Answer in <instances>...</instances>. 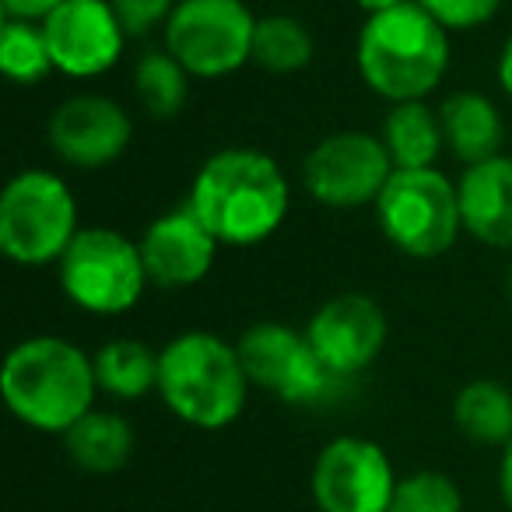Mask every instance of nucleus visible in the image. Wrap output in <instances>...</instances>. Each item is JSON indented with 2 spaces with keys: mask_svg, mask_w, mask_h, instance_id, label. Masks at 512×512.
<instances>
[{
  "mask_svg": "<svg viewBox=\"0 0 512 512\" xmlns=\"http://www.w3.org/2000/svg\"><path fill=\"white\" fill-rule=\"evenodd\" d=\"M78 235V204L53 172H22L0 193V249L22 267L53 264Z\"/></svg>",
  "mask_w": 512,
  "mask_h": 512,
  "instance_id": "5",
  "label": "nucleus"
},
{
  "mask_svg": "<svg viewBox=\"0 0 512 512\" xmlns=\"http://www.w3.org/2000/svg\"><path fill=\"white\" fill-rule=\"evenodd\" d=\"M67 456L88 474H113L127 467L134 453V428L113 411H88L78 425L64 432Z\"/></svg>",
  "mask_w": 512,
  "mask_h": 512,
  "instance_id": "18",
  "label": "nucleus"
},
{
  "mask_svg": "<svg viewBox=\"0 0 512 512\" xmlns=\"http://www.w3.org/2000/svg\"><path fill=\"white\" fill-rule=\"evenodd\" d=\"M383 144L397 169H435L446 134L425 102H397L383 123Z\"/></svg>",
  "mask_w": 512,
  "mask_h": 512,
  "instance_id": "19",
  "label": "nucleus"
},
{
  "mask_svg": "<svg viewBox=\"0 0 512 512\" xmlns=\"http://www.w3.org/2000/svg\"><path fill=\"white\" fill-rule=\"evenodd\" d=\"M397 477L383 446L358 435L327 442L313 463V498L320 512H390Z\"/></svg>",
  "mask_w": 512,
  "mask_h": 512,
  "instance_id": "11",
  "label": "nucleus"
},
{
  "mask_svg": "<svg viewBox=\"0 0 512 512\" xmlns=\"http://www.w3.org/2000/svg\"><path fill=\"white\" fill-rule=\"evenodd\" d=\"M50 148L78 169H102L130 144V116L106 95H74L50 116Z\"/></svg>",
  "mask_w": 512,
  "mask_h": 512,
  "instance_id": "14",
  "label": "nucleus"
},
{
  "mask_svg": "<svg viewBox=\"0 0 512 512\" xmlns=\"http://www.w3.org/2000/svg\"><path fill=\"white\" fill-rule=\"evenodd\" d=\"M498 81H502L505 95L512 99V36H509V43L502 46V60H498Z\"/></svg>",
  "mask_w": 512,
  "mask_h": 512,
  "instance_id": "30",
  "label": "nucleus"
},
{
  "mask_svg": "<svg viewBox=\"0 0 512 512\" xmlns=\"http://www.w3.org/2000/svg\"><path fill=\"white\" fill-rule=\"evenodd\" d=\"M376 218L400 253L435 260L453 249L463 228L460 190L439 169H393L376 200Z\"/></svg>",
  "mask_w": 512,
  "mask_h": 512,
  "instance_id": "6",
  "label": "nucleus"
},
{
  "mask_svg": "<svg viewBox=\"0 0 512 512\" xmlns=\"http://www.w3.org/2000/svg\"><path fill=\"white\" fill-rule=\"evenodd\" d=\"M453 418L470 442L509 446L512 442V390L498 379H474L453 400Z\"/></svg>",
  "mask_w": 512,
  "mask_h": 512,
  "instance_id": "20",
  "label": "nucleus"
},
{
  "mask_svg": "<svg viewBox=\"0 0 512 512\" xmlns=\"http://www.w3.org/2000/svg\"><path fill=\"white\" fill-rule=\"evenodd\" d=\"M109 4H113L127 39H134V36H148L155 25L169 22L179 0H109Z\"/></svg>",
  "mask_w": 512,
  "mask_h": 512,
  "instance_id": "27",
  "label": "nucleus"
},
{
  "mask_svg": "<svg viewBox=\"0 0 512 512\" xmlns=\"http://www.w3.org/2000/svg\"><path fill=\"white\" fill-rule=\"evenodd\" d=\"M456 190L463 228L484 246L512 249V158L470 165Z\"/></svg>",
  "mask_w": 512,
  "mask_h": 512,
  "instance_id": "16",
  "label": "nucleus"
},
{
  "mask_svg": "<svg viewBox=\"0 0 512 512\" xmlns=\"http://www.w3.org/2000/svg\"><path fill=\"white\" fill-rule=\"evenodd\" d=\"M148 285L141 246L113 228H85L60 256V288L78 309L95 316L130 313Z\"/></svg>",
  "mask_w": 512,
  "mask_h": 512,
  "instance_id": "7",
  "label": "nucleus"
},
{
  "mask_svg": "<svg viewBox=\"0 0 512 512\" xmlns=\"http://www.w3.org/2000/svg\"><path fill=\"white\" fill-rule=\"evenodd\" d=\"M92 362L99 390H106L109 397L137 400L158 390V355L141 341H109Z\"/></svg>",
  "mask_w": 512,
  "mask_h": 512,
  "instance_id": "21",
  "label": "nucleus"
},
{
  "mask_svg": "<svg viewBox=\"0 0 512 512\" xmlns=\"http://www.w3.org/2000/svg\"><path fill=\"white\" fill-rule=\"evenodd\" d=\"M498 491H502L505 509L512 512V442H509V446H505L502 463H498Z\"/></svg>",
  "mask_w": 512,
  "mask_h": 512,
  "instance_id": "29",
  "label": "nucleus"
},
{
  "mask_svg": "<svg viewBox=\"0 0 512 512\" xmlns=\"http://www.w3.org/2000/svg\"><path fill=\"white\" fill-rule=\"evenodd\" d=\"M239 358L249 383L274 393L285 404H320L348 379L334 376L309 344L306 330L285 323H256L239 337Z\"/></svg>",
  "mask_w": 512,
  "mask_h": 512,
  "instance_id": "9",
  "label": "nucleus"
},
{
  "mask_svg": "<svg viewBox=\"0 0 512 512\" xmlns=\"http://www.w3.org/2000/svg\"><path fill=\"white\" fill-rule=\"evenodd\" d=\"M358 8L369 11V15H379V11H390V8H400V4H407V0H355Z\"/></svg>",
  "mask_w": 512,
  "mask_h": 512,
  "instance_id": "31",
  "label": "nucleus"
},
{
  "mask_svg": "<svg viewBox=\"0 0 512 512\" xmlns=\"http://www.w3.org/2000/svg\"><path fill=\"white\" fill-rule=\"evenodd\" d=\"M306 337L334 376L351 379L379 358L386 344V316L369 295H337L309 320Z\"/></svg>",
  "mask_w": 512,
  "mask_h": 512,
  "instance_id": "13",
  "label": "nucleus"
},
{
  "mask_svg": "<svg viewBox=\"0 0 512 512\" xmlns=\"http://www.w3.org/2000/svg\"><path fill=\"white\" fill-rule=\"evenodd\" d=\"M393 158L383 137L344 130L330 134L309 151L302 165V183L327 207H362L376 204L383 186L393 176Z\"/></svg>",
  "mask_w": 512,
  "mask_h": 512,
  "instance_id": "10",
  "label": "nucleus"
},
{
  "mask_svg": "<svg viewBox=\"0 0 512 512\" xmlns=\"http://www.w3.org/2000/svg\"><path fill=\"white\" fill-rule=\"evenodd\" d=\"M218 253L211 228L193 214L190 204L162 214L141 239V260L148 281L158 288H190L207 278Z\"/></svg>",
  "mask_w": 512,
  "mask_h": 512,
  "instance_id": "15",
  "label": "nucleus"
},
{
  "mask_svg": "<svg viewBox=\"0 0 512 512\" xmlns=\"http://www.w3.org/2000/svg\"><path fill=\"white\" fill-rule=\"evenodd\" d=\"M0 67L18 85H36L53 71L50 43H46L43 25L22 22V18H4L0 32Z\"/></svg>",
  "mask_w": 512,
  "mask_h": 512,
  "instance_id": "23",
  "label": "nucleus"
},
{
  "mask_svg": "<svg viewBox=\"0 0 512 512\" xmlns=\"http://www.w3.org/2000/svg\"><path fill=\"white\" fill-rule=\"evenodd\" d=\"M256 18L242 0H179L165 25L169 53L193 78H225L253 60Z\"/></svg>",
  "mask_w": 512,
  "mask_h": 512,
  "instance_id": "8",
  "label": "nucleus"
},
{
  "mask_svg": "<svg viewBox=\"0 0 512 512\" xmlns=\"http://www.w3.org/2000/svg\"><path fill=\"white\" fill-rule=\"evenodd\" d=\"M446 32H467L491 22L502 8V0H418Z\"/></svg>",
  "mask_w": 512,
  "mask_h": 512,
  "instance_id": "26",
  "label": "nucleus"
},
{
  "mask_svg": "<svg viewBox=\"0 0 512 512\" xmlns=\"http://www.w3.org/2000/svg\"><path fill=\"white\" fill-rule=\"evenodd\" d=\"M253 60L274 74H292L313 60V36L299 18L271 15L256 22Z\"/></svg>",
  "mask_w": 512,
  "mask_h": 512,
  "instance_id": "22",
  "label": "nucleus"
},
{
  "mask_svg": "<svg viewBox=\"0 0 512 512\" xmlns=\"http://www.w3.org/2000/svg\"><path fill=\"white\" fill-rule=\"evenodd\" d=\"M95 362L71 341L60 337H29L22 341L0 372V393L22 425L36 432H60L78 425L92 411Z\"/></svg>",
  "mask_w": 512,
  "mask_h": 512,
  "instance_id": "2",
  "label": "nucleus"
},
{
  "mask_svg": "<svg viewBox=\"0 0 512 512\" xmlns=\"http://www.w3.org/2000/svg\"><path fill=\"white\" fill-rule=\"evenodd\" d=\"M509 292H512V271H509Z\"/></svg>",
  "mask_w": 512,
  "mask_h": 512,
  "instance_id": "32",
  "label": "nucleus"
},
{
  "mask_svg": "<svg viewBox=\"0 0 512 512\" xmlns=\"http://www.w3.org/2000/svg\"><path fill=\"white\" fill-rule=\"evenodd\" d=\"M186 204L225 246H253L281 228L288 214V179L271 155L228 148L204 162Z\"/></svg>",
  "mask_w": 512,
  "mask_h": 512,
  "instance_id": "1",
  "label": "nucleus"
},
{
  "mask_svg": "<svg viewBox=\"0 0 512 512\" xmlns=\"http://www.w3.org/2000/svg\"><path fill=\"white\" fill-rule=\"evenodd\" d=\"M449 67V32L407 0L400 8L369 15L358 36V71L376 95L397 102H421Z\"/></svg>",
  "mask_w": 512,
  "mask_h": 512,
  "instance_id": "3",
  "label": "nucleus"
},
{
  "mask_svg": "<svg viewBox=\"0 0 512 512\" xmlns=\"http://www.w3.org/2000/svg\"><path fill=\"white\" fill-rule=\"evenodd\" d=\"M186 78H190V71L172 53H158V50L144 53L134 71L137 95H141L144 109L151 116H158V120L176 116L186 106V92H190V81Z\"/></svg>",
  "mask_w": 512,
  "mask_h": 512,
  "instance_id": "24",
  "label": "nucleus"
},
{
  "mask_svg": "<svg viewBox=\"0 0 512 512\" xmlns=\"http://www.w3.org/2000/svg\"><path fill=\"white\" fill-rule=\"evenodd\" d=\"M60 4H64V0H0L4 18H22V22H43Z\"/></svg>",
  "mask_w": 512,
  "mask_h": 512,
  "instance_id": "28",
  "label": "nucleus"
},
{
  "mask_svg": "<svg viewBox=\"0 0 512 512\" xmlns=\"http://www.w3.org/2000/svg\"><path fill=\"white\" fill-rule=\"evenodd\" d=\"M39 25L50 43L53 67L71 78L106 74L127 43V32L109 0H64Z\"/></svg>",
  "mask_w": 512,
  "mask_h": 512,
  "instance_id": "12",
  "label": "nucleus"
},
{
  "mask_svg": "<svg viewBox=\"0 0 512 512\" xmlns=\"http://www.w3.org/2000/svg\"><path fill=\"white\" fill-rule=\"evenodd\" d=\"M442 134L446 144L463 165H481L488 158H498L502 148V116L484 95L477 92H456L442 102L439 109Z\"/></svg>",
  "mask_w": 512,
  "mask_h": 512,
  "instance_id": "17",
  "label": "nucleus"
},
{
  "mask_svg": "<svg viewBox=\"0 0 512 512\" xmlns=\"http://www.w3.org/2000/svg\"><path fill=\"white\" fill-rule=\"evenodd\" d=\"M249 376L235 344L190 330L158 355V393L179 421L204 432L232 425L249 397Z\"/></svg>",
  "mask_w": 512,
  "mask_h": 512,
  "instance_id": "4",
  "label": "nucleus"
},
{
  "mask_svg": "<svg viewBox=\"0 0 512 512\" xmlns=\"http://www.w3.org/2000/svg\"><path fill=\"white\" fill-rule=\"evenodd\" d=\"M390 512H463V495L453 477L439 470H418L397 481Z\"/></svg>",
  "mask_w": 512,
  "mask_h": 512,
  "instance_id": "25",
  "label": "nucleus"
}]
</instances>
